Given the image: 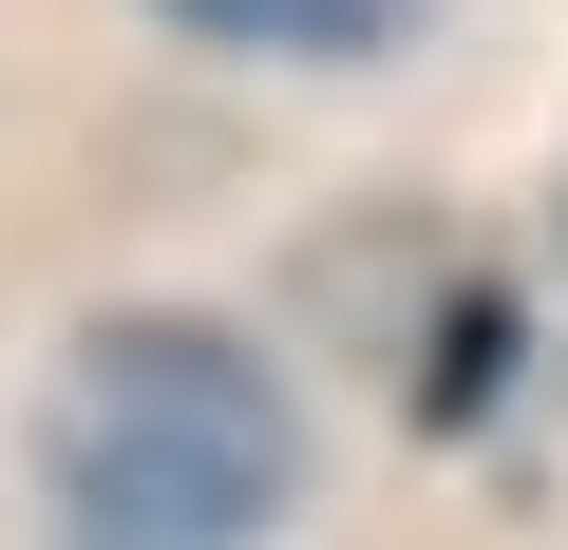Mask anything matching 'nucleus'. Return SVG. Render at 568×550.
I'll return each mask as SVG.
<instances>
[{"mask_svg":"<svg viewBox=\"0 0 568 550\" xmlns=\"http://www.w3.org/2000/svg\"><path fill=\"white\" fill-rule=\"evenodd\" d=\"M171 20H209V39H246V58H379L417 0H171Z\"/></svg>","mask_w":568,"mask_h":550,"instance_id":"2","label":"nucleus"},{"mask_svg":"<svg viewBox=\"0 0 568 550\" xmlns=\"http://www.w3.org/2000/svg\"><path fill=\"white\" fill-rule=\"evenodd\" d=\"M39 474L77 550H265V512L304 493V399L227 323H95L39 399Z\"/></svg>","mask_w":568,"mask_h":550,"instance_id":"1","label":"nucleus"}]
</instances>
